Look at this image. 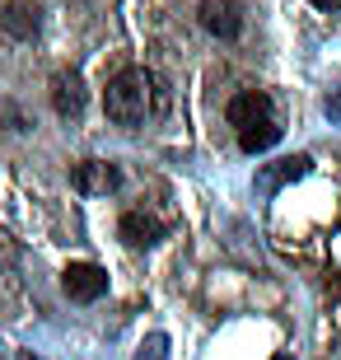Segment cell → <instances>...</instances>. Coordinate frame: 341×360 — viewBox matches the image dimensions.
Here are the masks:
<instances>
[{
	"mask_svg": "<svg viewBox=\"0 0 341 360\" xmlns=\"http://www.w3.org/2000/svg\"><path fill=\"white\" fill-rule=\"evenodd\" d=\"M309 5H318V10H341V0H309Z\"/></svg>",
	"mask_w": 341,
	"mask_h": 360,
	"instance_id": "13",
	"label": "cell"
},
{
	"mask_svg": "<svg viewBox=\"0 0 341 360\" xmlns=\"http://www.w3.org/2000/svg\"><path fill=\"white\" fill-rule=\"evenodd\" d=\"M0 28H5L10 38H19V42L38 38V28H42L38 5H28V0H14V5H5V10H0Z\"/></svg>",
	"mask_w": 341,
	"mask_h": 360,
	"instance_id": "6",
	"label": "cell"
},
{
	"mask_svg": "<svg viewBox=\"0 0 341 360\" xmlns=\"http://www.w3.org/2000/svg\"><path fill=\"white\" fill-rule=\"evenodd\" d=\"M328 117H341V94H337V98H328Z\"/></svg>",
	"mask_w": 341,
	"mask_h": 360,
	"instance_id": "12",
	"label": "cell"
},
{
	"mask_svg": "<svg viewBox=\"0 0 341 360\" xmlns=\"http://www.w3.org/2000/svg\"><path fill=\"white\" fill-rule=\"evenodd\" d=\"M309 174V155H295V160H281L276 169H266L262 178H257V192H276L281 183H295V178Z\"/></svg>",
	"mask_w": 341,
	"mask_h": 360,
	"instance_id": "9",
	"label": "cell"
},
{
	"mask_svg": "<svg viewBox=\"0 0 341 360\" xmlns=\"http://www.w3.org/2000/svg\"><path fill=\"white\" fill-rule=\"evenodd\" d=\"M70 183H75V192H84V197H108V192L122 183V174H117V164H108V160H84V164H75Z\"/></svg>",
	"mask_w": 341,
	"mask_h": 360,
	"instance_id": "3",
	"label": "cell"
},
{
	"mask_svg": "<svg viewBox=\"0 0 341 360\" xmlns=\"http://www.w3.org/2000/svg\"><path fill=\"white\" fill-rule=\"evenodd\" d=\"M224 117H229V127L248 131V127H257V122H266V117H271V98H266L262 89H243L238 98H229Z\"/></svg>",
	"mask_w": 341,
	"mask_h": 360,
	"instance_id": "5",
	"label": "cell"
},
{
	"mask_svg": "<svg viewBox=\"0 0 341 360\" xmlns=\"http://www.w3.org/2000/svg\"><path fill=\"white\" fill-rule=\"evenodd\" d=\"M201 28L224 42H234L243 33V14H238L234 0H201Z\"/></svg>",
	"mask_w": 341,
	"mask_h": 360,
	"instance_id": "4",
	"label": "cell"
},
{
	"mask_svg": "<svg viewBox=\"0 0 341 360\" xmlns=\"http://www.w3.org/2000/svg\"><path fill=\"white\" fill-rule=\"evenodd\" d=\"M164 347H169V342H164V337H150V342H145V347H141V360H164Z\"/></svg>",
	"mask_w": 341,
	"mask_h": 360,
	"instance_id": "11",
	"label": "cell"
},
{
	"mask_svg": "<svg viewBox=\"0 0 341 360\" xmlns=\"http://www.w3.org/2000/svg\"><path fill=\"white\" fill-rule=\"evenodd\" d=\"M155 98H159L155 75H145L141 66H127V70H117V75L108 80L103 112L117 122V127H136V122H145V112L155 108Z\"/></svg>",
	"mask_w": 341,
	"mask_h": 360,
	"instance_id": "1",
	"label": "cell"
},
{
	"mask_svg": "<svg viewBox=\"0 0 341 360\" xmlns=\"http://www.w3.org/2000/svg\"><path fill=\"white\" fill-rule=\"evenodd\" d=\"M122 243H131V248H150V243L164 239V225H159L155 215H145V211H127L122 215V225H117Z\"/></svg>",
	"mask_w": 341,
	"mask_h": 360,
	"instance_id": "8",
	"label": "cell"
},
{
	"mask_svg": "<svg viewBox=\"0 0 341 360\" xmlns=\"http://www.w3.org/2000/svg\"><path fill=\"white\" fill-rule=\"evenodd\" d=\"M276 141H281V127H276L271 117L257 122V127H248V131H238V146L248 150V155H262V150H271Z\"/></svg>",
	"mask_w": 341,
	"mask_h": 360,
	"instance_id": "10",
	"label": "cell"
},
{
	"mask_svg": "<svg viewBox=\"0 0 341 360\" xmlns=\"http://www.w3.org/2000/svg\"><path fill=\"white\" fill-rule=\"evenodd\" d=\"M276 360H295V356H276Z\"/></svg>",
	"mask_w": 341,
	"mask_h": 360,
	"instance_id": "14",
	"label": "cell"
},
{
	"mask_svg": "<svg viewBox=\"0 0 341 360\" xmlns=\"http://www.w3.org/2000/svg\"><path fill=\"white\" fill-rule=\"evenodd\" d=\"M61 290H66L70 300H79V304H94V300H103V290H108V271L98 267V262H70V267L61 271Z\"/></svg>",
	"mask_w": 341,
	"mask_h": 360,
	"instance_id": "2",
	"label": "cell"
},
{
	"mask_svg": "<svg viewBox=\"0 0 341 360\" xmlns=\"http://www.w3.org/2000/svg\"><path fill=\"white\" fill-rule=\"evenodd\" d=\"M52 108H56V117H79L84 112V84H79L75 70H61L52 80Z\"/></svg>",
	"mask_w": 341,
	"mask_h": 360,
	"instance_id": "7",
	"label": "cell"
}]
</instances>
